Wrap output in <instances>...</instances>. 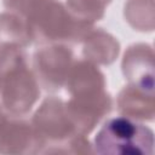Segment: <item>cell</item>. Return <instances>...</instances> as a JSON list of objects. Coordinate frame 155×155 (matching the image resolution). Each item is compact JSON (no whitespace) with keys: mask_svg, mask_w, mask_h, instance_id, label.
Segmentation results:
<instances>
[{"mask_svg":"<svg viewBox=\"0 0 155 155\" xmlns=\"http://www.w3.org/2000/svg\"><path fill=\"white\" fill-rule=\"evenodd\" d=\"M93 153L136 155L154 153V131L124 115L107 119L93 139Z\"/></svg>","mask_w":155,"mask_h":155,"instance_id":"cell-1","label":"cell"},{"mask_svg":"<svg viewBox=\"0 0 155 155\" xmlns=\"http://www.w3.org/2000/svg\"><path fill=\"white\" fill-rule=\"evenodd\" d=\"M40 97V85L28 65L0 75V108L11 116L27 114Z\"/></svg>","mask_w":155,"mask_h":155,"instance_id":"cell-2","label":"cell"},{"mask_svg":"<svg viewBox=\"0 0 155 155\" xmlns=\"http://www.w3.org/2000/svg\"><path fill=\"white\" fill-rule=\"evenodd\" d=\"M73 59L71 48L64 44H51L38 50L33 57V73L39 85L50 92L61 90L65 85Z\"/></svg>","mask_w":155,"mask_h":155,"instance_id":"cell-3","label":"cell"},{"mask_svg":"<svg viewBox=\"0 0 155 155\" xmlns=\"http://www.w3.org/2000/svg\"><path fill=\"white\" fill-rule=\"evenodd\" d=\"M38 133L47 142H61L76 133L65 109L64 101L57 97L46 98L31 119Z\"/></svg>","mask_w":155,"mask_h":155,"instance_id":"cell-4","label":"cell"},{"mask_svg":"<svg viewBox=\"0 0 155 155\" xmlns=\"http://www.w3.org/2000/svg\"><path fill=\"white\" fill-rule=\"evenodd\" d=\"M45 145V139L31 122L7 117L0 125V153L2 154L41 153Z\"/></svg>","mask_w":155,"mask_h":155,"instance_id":"cell-5","label":"cell"},{"mask_svg":"<svg viewBox=\"0 0 155 155\" xmlns=\"http://www.w3.org/2000/svg\"><path fill=\"white\" fill-rule=\"evenodd\" d=\"M121 69L130 84L154 90V51L147 42H137L127 47Z\"/></svg>","mask_w":155,"mask_h":155,"instance_id":"cell-6","label":"cell"},{"mask_svg":"<svg viewBox=\"0 0 155 155\" xmlns=\"http://www.w3.org/2000/svg\"><path fill=\"white\" fill-rule=\"evenodd\" d=\"M116 107L120 115L137 121L154 120V90L127 84L119 92Z\"/></svg>","mask_w":155,"mask_h":155,"instance_id":"cell-7","label":"cell"},{"mask_svg":"<svg viewBox=\"0 0 155 155\" xmlns=\"http://www.w3.org/2000/svg\"><path fill=\"white\" fill-rule=\"evenodd\" d=\"M64 86L70 97L91 96L105 91L107 81L94 63L81 59L73 63Z\"/></svg>","mask_w":155,"mask_h":155,"instance_id":"cell-8","label":"cell"},{"mask_svg":"<svg viewBox=\"0 0 155 155\" xmlns=\"http://www.w3.org/2000/svg\"><path fill=\"white\" fill-rule=\"evenodd\" d=\"M120 44L111 34L102 28L92 29L84 39L82 53L85 59L102 65L111 64L119 56Z\"/></svg>","mask_w":155,"mask_h":155,"instance_id":"cell-9","label":"cell"},{"mask_svg":"<svg viewBox=\"0 0 155 155\" xmlns=\"http://www.w3.org/2000/svg\"><path fill=\"white\" fill-rule=\"evenodd\" d=\"M0 41L16 44L22 47L33 44L28 22L11 11L0 13Z\"/></svg>","mask_w":155,"mask_h":155,"instance_id":"cell-10","label":"cell"},{"mask_svg":"<svg viewBox=\"0 0 155 155\" xmlns=\"http://www.w3.org/2000/svg\"><path fill=\"white\" fill-rule=\"evenodd\" d=\"M124 13L126 21L134 30L153 31L154 29L153 0H127L125 2Z\"/></svg>","mask_w":155,"mask_h":155,"instance_id":"cell-11","label":"cell"},{"mask_svg":"<svg viewBox=\"0 0 155 155\" xmlns=\"http://www.w3.org/2000/svg\"><path fill=\"white\" fill-rule=\"evenodd\" d=\"M111 0H67L65 7L78 19L94 24L104 16L105 7Z\"/></svg>","mask_w":155,"mask_h":155,"instance_id":"cell-12","label":"cell"},{"mask_svg":"<svg viewBox=\"0 0 155 155\" xmlns=\"http://www.w3.org/2000/svg\"><path fill=\"white\" fill-rule=\"evenodd\" d=\"M6 119H7V114H6V113L0 108V125H1Z\"/></svg>","mask_w":155,"mask_h":155,"instance_id":"cell-13","label":"cell"}]
</instances>
